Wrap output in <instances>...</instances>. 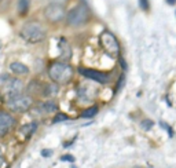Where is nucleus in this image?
I'll return each mask as SVG.
<instances>
[{
  "label": "nucleus",
  "mask_w": 176,
  "mask_h": 168,
  "mask_svg": "<svg viewBox=\"0 0 176 168\" xmlns=\"http://www.w3.org/2000/svg\"><path fill=\"white\" fill-rule=\"evenodd\" d=\"M167 3H168L169 6H173L175 3H176V0H167Z\"/></svg>",
  "instance_id": "b1692460"
},
{
  "label": "nucleus",
  "mask_w": 176,
  "mask_h": 168,
  "mask_svg": "<svg viewBox=\"0 0 176 168\" xmlns=\"http://www.w3.org/2000/svg\"><path fill=\"white\" fill-rule=\"evenodd\" d=\"M61 160H62V161H70V163H73L74 161V157L72 156V155H65V156L61 157Z\"/></svg>",
  "instance_id": "412c9836"
},
{
  "label": "nucleus",
  "mask_w": 176,
  "mask_h": 168,
  "mask_svg": "<svg viewBox=\"0 0 176 168\" xmlns=\"http://www.w3.org/2000/svg\"><path fill=\"white\" fill-rule=\"evenodd\" d=\"M89 19V11L85 4H78L74 8H72L70 11L66 14V21L69 25L72 26H80L84 25L85 22Z\"/></svg>",
  "instance_id": "7ed1b4c3"
},
{
  "label": "nucleus",
  "mask_w": 176,
  "mask_h": 168,
  "mask_svg": "<svg viewBox=\"0 0 176 168\" xmlns=\"http://www.w3.org/2000/svg\"><path fill=\"white\" fill-rule=\"evenodd\" d=\"M68 118H69V117H68L65 113H58L57 116L53 118V123L55 124V123H61V121H66Z\"/></svg>",
  "instance_id": "a211bd4d"
},
{
  "label": "nucleus",
  "mask_w": 176,
  "mask_h": 168,
  "mask_svg": "<svg viewBox=\"0 0 176 168\" xmlns=\"http://www.w3.org/2000/svg\"><path fill=\"white\" fill-rule=\"evenodd\" d=\"M99 40H101L102 47L105 48V51L108 52L109 55L117 57V55L120 54V44H118V41H117L116 36L112 32L103 30L101 33V36H99Z\"/></svg>",
  "instance_id": "39448f33"
},
{
  "label": "nucleus",
  "mask_w": 176,
  "mask_h": 168,
  "mask_svg": "<svg viewBox=\"0 0 176 168\" xmlns=\"http://www.w3.org/2000/svg\"><path fill=\"white\" fill-rule=\"evenodd\" d=\"M139 6H140V8L144 10V11H147L149 10V0H139Z\"/></svg>",
  "instance_id": "6ab92c4d"
},
{
  "label": "nucleus",
  "mask_w": 176,
  "mask_h": 168,
  "mask_svg": "<svg viewBox=\"0 0 176 168\" xmlns=\"http://www.w3.org/2000/svg\"><path fill=\"white\" fill-rule=\"evenodd\" d=\"M48 76L54 83L65 84L73 77V68L66 62H54L48 68Z\"/></svg>",
  "instance_id": "f03ea898"
},
{
  "label": "nucleus",
  "mask_w": 176,
  "mask_h": 168,
  "mask_svg": "<svg viewBox=\"0 0 176 168\" xmlns=\"http://www.w3.org/2000/svg\"><path fill=\"white\" fill-rule=\"evenodd\" d=\"M51 155H53V150H50V149L41 150V156H43V157H50Z\"/></svg>",
  "instance_id": "4be33fe9"
},
{
  "label": "nucleus",
  "mask_w": 176,
  "mask_h": 168,
  "mask_svg": "<svg viewBox=\"0 0 176 168\" xmlns=\"http://www.w3.org/2000/svg\"><path fill=\"white\" fill-rule=\"evenodd\" d=\"M2 161H3V159H2V153H0V164H2Z\"/></svg>",
  "instance_id": "393cba45"
},
{
  "label": "nucleus",
  "mask_w": 176,
  "mask_h": 168,
  "mask_svg": "<svg viewBox=\"0 0 176 168\" xmlns=\"http://www.w3.org/2000/svg\"><path fill=\"white\" fill-rule=\"evenodd\" d=\"M96 113H98V106H91V108H88V109H85L84 112H83L81 117L83 118H91V117H94Z\"/></svg>",
  "instance_id": "f3484780"
},
{
  "label": "nucleus",
  "mask_w": 176,
  "mask_h": 168,
  "mask_svg": "<svg viewBox=\"0 0 176 168\" xmlns=\"http://www.w3.org/2000/svg\"><path fill=\"white\" fill-rule=\"evenodd\" d=\"M58 92V86L55 83H48L43 84V88H41V95L44 97H54Z\"/></svg>",
  "instance_id": "f8f14e48"
},
{
  "label": "nucleus",
  "mask_w": 176,
  "mask_h": 168,
  "mask_svg": "<svg viewBox=\"0 0 176 168\" xmlns=\"http://www.w3.org/2000/svg\"><path fill=\"white\" fill-rule=\"evenodd\" d=\"M29 3L30 0H18V13L21 15H25L29 11Z\"/></svg>",
  "instance_id": "2eb2a0df"
},
{
  "label": "nucleus",
  "mask_w": 176,
  "mask_h": 168,
  "mask_svg": "<svg viewBox=\"0 0 176 168\" xmlns=\"http://www.w3.org/2000/svg\"><path fill=\"white\" fill-rule=\"evenodd\" d=\"M77 97L80 99V102H91L95 98V90L92 87H87V86L80 87L77 90Z\"/></svg>",
  "instance_id": "9d476101"
},
{
  "label": "nucleus",
  "mask_w": 176,
  "mask_h": 168,
  "mask_svg": "<svg viewBox=\"0 0 176 168\" xmlns=\"http://www.w3.org/2000/svg\"><path fill=\"white\" fill-rule=\"evenodd\" d=\"M78 73L83 75L84 77H87L89 80H94L96 83H101V84H106L109 83L110 76L108 73H103L99 71H95V69H88V68H78Z\"/></svg>",
  "instance_id": "6e6552de"
},
{
  "label": "nucleus",
  "mask_w": 176,
  "mask_h": 168,
  "mask_svg": "<svg viewBox=\"0 0 176 168\" xmlns=\"http://www.w3.org/2000/svg\"><path fill=\"white\" fill-rule=\"evenodd\" d=\"M3 79H4V81L0 84L3 86V94H4L6 101L18 95V94H22L23 84L19 79H13V77H8V76H3Z\"/></svg>",
  "instance_id": "423d86ee"
},
{
  "label": "nucleus",
  "mask_w": 176,
  "mask_h": 168,
  "mask_svg": "<svg viewBox=\"0 0 176 168\" xmlns=\"http://www.w3.org/2000/svg\"><path fill=\"white\" fill-rule=\"evenodd\" d=\"M151 127H153V121H151V120H144V121H142V128L150 129Z\"/></svg>",
  "instance_id": "aec40b11"
},
{
  "label": "nucleus",
  "mask_w": 176,
  "mask_h": 168,
  "mask_svg": "<svg viewBox=\"0 0 176 168\" xmlns=\"http://www.w3.org/2000/svg\"><path fill=\"white\" fill-rule=\"evenodd\" d=\"M51 3H55V4H63L66 0H50Z\"/></svg>",
  "instance_id": "5701e85b"
},
{
  "label": "nucleus",
  "mask_w": 176,
  "mask_h": 168,
  "mask_svg": "<svg viewBox=\"0 0 176 168\" xmlns=\"http://www.w3.org/2000/svg\"><path fill=\"white\" fill-rule=\"evenodd\" d=\"M10 69L15 75H26V73H29V68L26 65H23L22 62H13L10 65Z\"/></svg>",
  "instance_id": "4468645a"
},
{
  "label": "nucleus",
  "mask_w": 176,
  "mask_h": 168,
  "mask_svg": "<svg viewBox=\"0 0 176 168\" xmlns=\"http://www.w3.org/2000/svg\"><path fill=\"white\" fill-rule=\"evenodd\" d=\"M59 50H61V57L63 59H69L72 57V50H70V45L66 40L62 37L59 40Z\"/></svg>",
  "instance_id": "ddd939ff"
},
{
  "label": "nucleus",
  "mask_w": 176,
  "mask_h": 168,
  "mask_svg": "<svg viewBox=\"0 0 176 168\" xmlns=\"http://www.w3.org/2000/svg\"><path fill=\"white\" fill-rule=\"evenodd\" d=\"M7 106L10 108L13 112H18V113H22V112H26L32 108L33 105V99L30 95H25V94H18V95L10 98V99L6 101Z\"/></svg>",
  "instance_id": "20e7f679"
},
{
  "label": "nucleus",
  "mask_w": 176,
  "mask_h": 168,
  "mask_svg": "<svg viewBox=\"0 0 176 168\" xmlns=\"http://www.w3.org/2000/svg\"><path fill=\"white\" fill-rule=\"evenodd\" d=\"M58 105L54 102V101H46V102L40 103L37 110H40L41 113H53V112H57Z\"/></svg>",
  "instance_id": "9b49d317"
},
{
  "label": "nucleus",
  "mask_w": 176,
  "mask_h": 168,
  "mask_svg": "<svg viewBox=\"0 0 176 168\" xmlns=\"http://www.w3.org/2000/svg\"><path fill=\"white\" fill-rule=\"evenodd\" d=\"M21 37L28 43H40L46 39V29L37 21H29L21 28Z\"/></svg>",
  "instance_id": "f257e3e1"
},
{
  "label": "nucleus",
  "mask_w": 176,
  "mask_h": 168,
  "mask_svg": "<svg viewBox=\"0 0 176 168\" xmlns=\"http://www.w3.org/2000/svg\"><path fill=\"white\" fill-rule=\"evenodd\" d=\"M36 128H37V123H29V124L23 125V127L21 128V132L25 134L26 136H29V135H32L33 132L36 131Z\"/></svg>",
  "instance_id": "dca6fc26"
},
{
  "label": "nucleus",
  "mask_w": 176,
  "mask_h": 168,
  "mask_svg": "<svg viewBox=\"0 0 176 168\" xmlns=\"http://www.w3.org/2000/svg\"><path fill=\"white\" fill-rule=\"evenodd\" d=\"M14 123H15V120H14V117L8 112L0 110V136H4L6 134H8V131L11 129Z\"/></svg>",
  "instance_id": "1a4fd4ad"
},
{
  "label": "nucleus",
  "mask_w": 176,
  "mask_h": 168,
  "mask_svg": "<svg viewBox=\"0 0 176 168\" xmlns=\"http://www.w3.org/2000/svg\"><path fill=\"white\" fill-rule=\"evenodd\" d=\"M44 17H46V19L50 21V22L58 24V22H61L62 19L66 18V11H65V7L62 4L51 3V4H48L46 8H44Z\"/></svg>",
  "instance_id": "0eeeda50"
}]
</instances>
